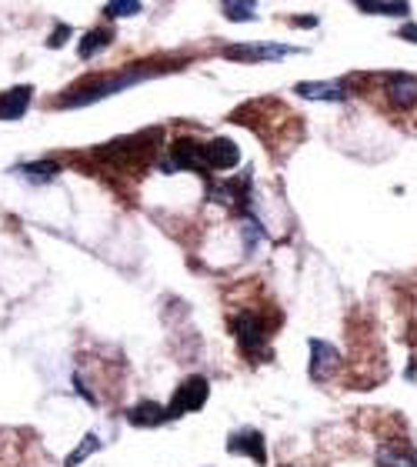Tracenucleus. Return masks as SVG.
I'll list each match as a JSON object with an SVG mask.
<instances>
[{"instance_id": "4468645a", "label": "nucleus", "mask_w": 417, "mask_h": 467, "mask_svg": "<svg viewBox=\"0 0 417 467\" xmlns=\"http://www.w3.org/2000/svg\"><path fill=\"white\" fill-rule=\"evenodd\" d=\"M228 447L230 451H240V454H251L257 464H264V438H261V430H238V434H230Z\"/></svg>"}, {"instance_id": "5701e85b", "label": "nucleus", "mask_w": 417, "mask_h": 467, "mask_svg": "<svg viewBox=\"0 0 417 467\" xmlns=\"http://www.w3.org/2000/svg\"><path fill=\"white\" fill-rule=\"evenodd\" d=\"M394 38H401V40H414V44H417V24L397 27V30H394Z\"/></svg>"}, {"instance_id": "f257e3e1", "label": "nucleus", "mask_w": 417, "mask_h": 467, "mask_svg": "<svg viewBox=\"0 0 417 467\" xmlns=\"http://www.w3.org/2000/svg\"><path fill=\"white\" fill-rule=\"evenodd\" d=\"M171 71L167 63H157V61H138L124 67V71H114V74H94V77H84V80H77L71 88L57 94L51 101L54 111H80V107H90V104L97 101H107V97H114L121 90H130L144 84V80H151V77L164 74Z\"/></svg>"}, {"instance_id": "ddd939ff", "label": "nucleus", "mask_w": 417, "mask_h": 467, "mask_svg": "<svg viewBox=\"0 0 417 467\" xmlns=\"http://www.w3.org/2000/svg\"><path fill=\"white\" fill-rule=\"evenodd\" d=\"M13 174L17 177H27L30 184H47V180H54V177L61 174V164L57 161H51V157H44V161H27V164H17L13 167Z\"/></svg>"}, {"instance_id": "9b49d317", "label": "nucleus", "mask_w": 417, "mask_h": 467, "mask_svg": "<svg viewBox=\"0 0 417 467\" xmlns=\"http://www.w3.org/2000/svg\"><path fill=\"white\" fill-rule=\"evenodd\" d=\"M114 44V27H90L88 34H80L77 40V57L80 61H90V57H97L104 47H111Z\"/></svg>"}, {"instance_id": "4be33fe9", "label": "nucleus", "mask_w": 417, "mask_h": 467, "mask_svg": "<svg viewBox=\"0 0 417 467\" xmlns=\"http://www.w3.org/2000/svg\"><path fill=\"white\" fill-rule=\"evenodd\" d=\"M317 24H321L317 13H297V17H291V27H301V30H314Z\"/></svg>"}, {"instance_id": "39448f33", "label": "nucleus", "mask_w": 417, "mask_h": 467, "mask_svg": "<svg viewBox=\"0 0 417 467\" xmlns=\"http://www.w3.org/2000/svg\"><path fill=\"white\" fill-rule=\"evenodd\" d=\"M234 334H238V344L240 351L247 354L251 361H261L264 357V347H267V328H264V317L261 314H251V311H244V314L234 317Z\"/></svg>"}, {"instance_id": "dca6fc26", "label": "nucleus", "mask_w": 417, "mask_h": 467, "mask_svg": "<svg viewBox=\"0 0 417 467\" xmlns=\"http://www.w3.org/2000/svg\"><path fill=\"white\" fill-rule=\"evenodd\" d=\"M380 467H417V451L407 444H384L378 454Z\"/></svg>"}, {"instance_id": "423d86ee", "label": "nucleus", "mask_w": 417, "mask_h": 467, "mask_svg": "<svg viewBox=\"0 0 417 467\" xmlns=\"http://www.w3.org/2000/svg\"><path fill=\"white\" fill-rule=\"evenodd\" d=\"M294 94L301 101H328V104H344L351 97V88L344 80H304L294 88Z\"/></svg>"}, {"instance_id": "b1692460", "label": "nucleus", "mask_w": 417, "mask_h": 467, "mask_svg": "<svg viewBox=\"0 0 417 467\" xmlns=\"http://www.w3.org/2000/svg\"><path fill=\"white\" fill-rule=\"evenodd\" d=\"M354 4H357V7H361V4H367V0H354Z\"/></svg>"}, {"instance_id": "f8f14e48", "label": "nucleus", "mask_w": 417, "mask_h": 467, "mask_svg": "<svg viewBox=\"0 0 417 467\" xmlns=\"http://www.w3.org/2000/svg\"><path fill=\"white\" fill-rule=\"evenodd\" d=\"M338 361H341V357H338V351H334L328 341H317V338L311 341V374H314L317 380L330 378V371L338 367Z\"/></svg>"}, {"instance_id": "6e6552de", "label": "nucleus", "mask_w": 417, "mask_h": 467, "mask_svg": "<svg viewBox=\"0 0 417 467\" xmlns=\"http://www.w3.org/2000/svg\"><path fill=\"white\" fill-rule=\"evenodd\" d=\"M207 171H234L240 164V147L230 138H214L204 144Z\"/></svg>"}, {"instance_id": "2eb2a0df", "label": "nucleus", "mask_w": 417, "mask_h": 467, "mask_svg": "<svg viewBox=\"0 0 417 467\" xmlns=\"http://www.w3.org/2000/svg\"><path fill=\"white\" fill-rule=\"evenodd\" d=\"M127 421H130L134 428H157V424L167 421V411L157 404V401H140L138 407L127 411Z\"/></svg>"}, {"instance_id": "6ab92c4d", "label": "nucleus", "mask_w": 417, "mask_h": 467, "mask_svg": "<svg viewBox=\"0 0 417 467\" xmlns=\"http://www.w3.org/2000/svg\"><path fill=\"white\" fill-rule=\"evenodd\" d=\"M361 11L364 13H391V17H404L407 13V0H391V4H384V0H367V4H361Z\"/></svg>"}, {"instance_id": "0eeeda50", "label": "nucleus", "mask_w": 417, "mask_h": 467, "mask_svg": "<svg viewBox=\"0 0 417 467\" xmlns=\"http://www.w3.org/2000/svg\"><path fill=\"white\" fill-rule=\"evenodd\" d=\"M34 104V84H13L0 90V121H21Z\"/></svg>"}, {"instance_id": "7ed1b4c3", "label": "nucleus", "mask_w": 417, "mask_h": 467, "mask_svg": "<svg viewBox=\"0 0 417 467\" xmlns=\"http://www.w3.org/2000/svg\"><path fill=\"white\" fill-rule=\"evenodd\" d=\"M157 164L164 174L174 171H194V174H207V161H204V144L197 138H178L171 144V151L157 157Z\"/></svg>"}, {"instance_id": "412c9836", "label": "nucleus", "mask_w": 417, "mask_h": 467, "mask_svg": "<svg viewBox=\"0 0 417 467\" xmlns=\"http://www.w3.org/2000/svg\"><path fill=\"white\" fill-rule=\"evenodd\" d=\"M97 447H101V441H97V438H94V434H88V438H84V444H80V447H77L74 454L67 457V467H77V464H80V461H88V457L94 454V451H97Z\"/></svg>"}, {"instance_id": "1a4fd4ad", "label": "nucleus", "mask_w": 417, "mask_h": 467, "mask_svg": "<svg viewBox=\"0 0 417 467\" xmlns=\"http://www.w3.org/2000/svg\"><path fill=\"white\" fill-rule=\"evenodd\" d=\"M204 401H207V380L204 378H190L188 384H180L178 394H174V404L167 411V417H180L188 411H201Z\"/></svg>"}, {"instance_id": "20e7f679", "label": "nucleus", "mask_w": 417, "mask_h": 467, "mask_svg": "<svg viewBox=\"0 0 417 467\" xmlns=\"http://www.w3.org/2000/svg\"><path fill=\"white\" fill-rule=\"evenodd\" d=\"M291 54H304V47L291 44H278V40H247V44H228L224 57L240 63H267V61H284Z\"/></svg>"}, {"instance_id": "aec40b11", "label": "nucleus", "mask_w": 417, "mask_h": 467, "mask_svg": "<svg viewBox=\"0 0 417 467\" xmlns=\"http://www.w3.org/2000/svg\"><path fill=\"white\" fill-rule=\"evenodd\" d=\"M71 38H74V27L71 24H54V30L44 38V47H47V51H61Z\"/></svg>"}, {"instance_id": "f03ea898", "label": "nucleus", "mask_w": 417, "mask_h": 467, "mask_svg": "<svg viewBox=\"0 0 417 467\" xmlns=\"http://www.w3.org/2000/svg\"><path fill=\"white\" fill-rule=\"evenodd\" d=\"M164 144V130H140V134H130V138H117L111 144H101L94 157H104V164L114 167H138L144 161H154L157 157V147Z\"/></svg>"}, {"instance_id": "f3484780", "label": "nucleus", "mask_w": 417, "mask_h": 467, "mask_svg": "<svg viewBox=\"0 0 417 467\" xmlns=\"http://www.w3.org/2000/svg\"><path fill=\"white\" fill-rule=\"evenodd\" d=\"M221 13L230 24H251L257 21V0H221Z\"/></svg>"}, {"instance_id": "9d476101", "label": "nucleus", "mask_w": 417, "mask_h": 467, "mask_svg": "<svg viewBox=\"0 0 417 467\" xmlns=\"http://www.w3.org/2000/svg\"><path fill=\"white\" fill-rule=\"evenodd\" d=\"M384 94H388V104L397 107V111H407L417 104V74H391L384 80Z\"/></svg>"}, {"instance_id": "a211bd4d", "label": "nucleus", "mask_w": 417, "mask_h": 467, "mask_svg": "<svg viewBox=\"0 0 417 467\" xmlns=\"http://www.w3.org/2000/svg\"><path fill=\"white\" fill-rule=\"evenodd\" d=\"M140 11H144L140 0H107V4H104V13H107L111 21H127V17H138Z\"/></svg>"}]
</instances>
